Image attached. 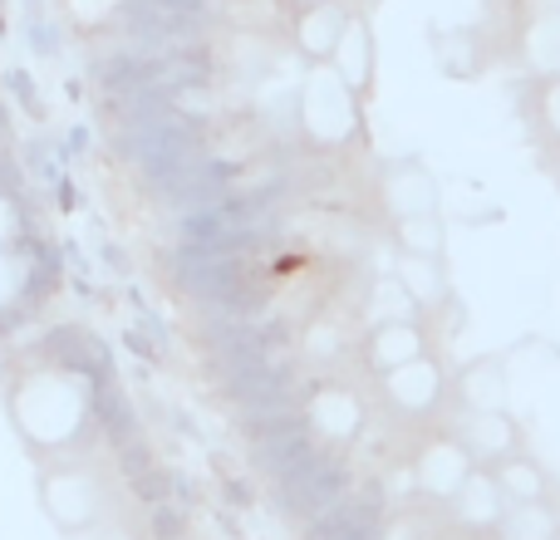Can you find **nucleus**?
I'll return each mask as SVG.
<instances>
[{
	"instance_id": "obj_5",
	"label": "nucleus",
	"mask_w": 560,
	"mask_h": 540,
	"mask_svg": "<svg viewBox=\"0 0 560 540\" xmlns=\"http://www.w3.org/2000/svg\"><path fill=\"white\" fill-rule=\"evenodd\" d=\"M349 20L354 15H349L339 0H310L305 15L295 20V49L310 59V64H325V59L339 49V39H345Z\"/></svg>"
},
{
	"instance_id": "obj_10",
	"label": "nucleus",
	"mask_w": 560,
	"mask_h": 540,
	"mask_svg": "<svg viewBox=\"0 0 560 540\" xmlns=\"http://www.w3.org/2000/svg\"><path fill=\"white\" fill-rule=\"evenodd\" d=\"M94 418L114 447L138 437V413H133V403H128V394L118 388V378H98L94 384Z\"/></svg>"
},
{
	"instance_id": "obj_20",
	"label": "nucleus",
	"mask_w": 560,
	"mask_h": 540,
	"mask_svg": "<svg viewBox=\"0 0 560 540\" xmlns=\"http://www.w3.org/2000/svg\"><path fill=\"white\" fill-rule=\"evenodd\" d=\"M305 5H310V0H305Z\"/></svg>"
},
{
	"instance_id": "obj_19",
	"label": "nucleus",
	"mask_w": 560,
	"mask_h": 540,
	"mask_svg": "<svg viewBox=\"0 0 560 540\" xmlns=\"http://www.w3.org/2000/svg\"><path fill=\"white\" fill-rule=\"evenodd\" d=\"M359 5H378V0H359Z\"/></svg>"
},
{
	"instance_id": "obj_18",
	"label": "nucleus",
	"mask_w": 560,
	"mask_h": 540,
	"mask_svg": "<svg viewBox=\"0 0 560 540\" xmlns=\"http://www.w3.org/2000/svg\"><path fill=\"white\" fill-rule=\"evenodd\" d=\"M546 124H551V133L560 138V84L551 89V98H546Z\"/></svg>"
},
{
	"instance_id": "obj_15",
	"label": "nucleus",
	"mask_w": 560,
	"mask_h": 540,
	"mask_svg": "<svg viewBox=\"0 0 560 540\" xmlns=\"http://www.w3.org/2000/svg\"><path fill=\"white\" fill-rule=\"evenodd\" d=\"M0 192H5L10 202H20V192H25V183H20V167L10 163L5 153H0Z\"/></svg>"
},
{
	"instance_id": "obj_21",
	"label": "nucleus",
	"mask_w": 560,
	"mask_h": 540,
	"mask_svg": "<svg viewBox=\"0 0 560 540\" xmlns=\"http://www.w3.org/2000/svg\"><path fill=\"white\" fill-rule=\"evenodd\" d=\"M556 540H560V536H556Z\"/></svg>"
},
{
	"instance_id": "obj_2",
	"label": "nucleus",
	"mask_w": 560,
	"mask_h": 540,
	"mask_svg": "<svg viewBox=\"0 0 560 540\" xmlns=\"http://www.w3.org/2000/svg\"><path fill=\"white\" fill-rule=\"evenodd\" d=\"M305 540H384V486H349L305 526Z\"/></svg>"
},
{
	"instance_id": "obj_14",
	"label": "nucleus",
	"mask_w": 560,
	"mask_h": 540,
	"mask_svg": "<svg viewBox=\"0 0 560 540\" xmlns=\"http://www.w3.org/2000/svg\"><path fill=\"white\" fill-rule=\"evenodd\" d=\"M118 467H124V477H128V482H133L138 472H148V467H158V457H153V447L143 443V433H138L133 443H124V447H118Z\"/></svg>"
},
{
	"instance_id": "obj_16",
	"label": "nucleus",
	"mask_w": 560,
	"mask_h": 540,
	"mask_svg": "<svg viewBox=\"0 0 560 540\" xmlns=\"http://www.w3.org/2000/svg\"><path fill=\"white\" fill-rule=\"evenodd\" d=\"M10 89L20 94V104L35 108V114H39V98H35V89H30V79H25V74H10Z\"/></svg>"
},
{
	"instance_id": "obj_3",
	"label": "nucleus",
	"mask_w": 560,
	"mask_h": 540,
	"mask_svg": "<svg viewBox=\"0 0 560 540\" xmlns=\"http://www.w3.org/2000/svg\"><path fill=\"white\" fill-rule=\"evenodd\" d=\"M45 359L55 368H65V374H84L89 384H98V378H114V364H108V349L98 344L89 329H49L45 334Z\"/></svg>"
},
{
	"instance_id": "obj_6",
	"label": "nucleus",
	"mask_w": 560,
	"mask_h": 540,
	"mask_svg": "<svg viewBox=\"0 0 560 540\" xmlns=\"http://www.w3.org/2000/svg\"><path fill=\"white\" fill-rule=\"evenodd\" d=\"M453 521L463 526V531H477V536H492L497 521H502L506 512V496L497 492V482L487 477V467H472L467 472V482L453 492Z\"/></svg>"
},
{
	"instance_id": "obj_7",
	"label": "nucleus",
	"mask_w": 560,
	"mask_h": 540,
	"mask_svg": "<svg viewBox=\"0 0 560 540\" xmlns=\"http://www.w3.org/2000/svg\"><path fill=\"white\" fill-rule=\"evenodd\" d=\"M467 472H472V457L463 453V443H438L413 457V486L438 496V502H453V492L467 482Z\"/></svg>"
},
{
	"instance_id": "obj_11",
	"label": "nucleus",
	"mask_w": 560,
	"mask_h": 540,
	"mask_svg": "<svg viewBox=\"0 0 560 540\" xmlns=\"http://www.w3.org/2000/svg\"><path fill=\"white\" fill-rule=\"evenodd\" d=\"M560 521L551 512V502H522V506H506L502 521H497L492 540H556Z\"/></svg>"
},
{
	"instance_id": "obj_17",
	"label": "nucleus",
	"mask_w": 560,
	"mask_h": 540,
	"mask_svg": "<svg viewBox=\"0 0 560 540\" xmlns=\"http://www.w3.org/2000/svg\"><path fill=\"white\" fill-rule=\"evenodd\" d=\"M128 344H133V354H143V359H158V344H153V339L143 334V329H133V334H128Z\"/></svg>"
},
{
	"instance_id": "obj_12",
	"label": "nucleus",
	"mask_w": 560,
	"mask_h": 540,
	"mask_svg": "<svg viewBox=\"0 0 560 540\" xmlns=\"http://www.w3.org/2000/svg\"><path fill=\"white\" fill-rule=\"evenodd\" d=\"M398 236H404V251L408 256H443V226H438V216H404V226H398Z\"/></svg>"
},
{
	"instance_id": "obj_1",
	"label": "nucleus",
	"mask_w": 560,
	"mask_h": 540,
	"mask_svg": "<svg viewBox=\"0 0 560 540\" xmlns=\"http://www.w3.org/2000/svg\"><path fill=\"white\" fill-rule=\"evenodd\" d=\"M271 482H276L280 512H285L290 521L310 526L319 512H329V506L354 486V472H349V462H345L339 447H329V443L315 437V443H310L280 477H271Z\"/></svg>"
},
{
	"instance_id": "obj_8",
	"label": "nucleus",
	"mask_w": 560,
	"mask_h": 540,
	"mask_svg": "<svg viewBox=\"0 0 560 540\" xmlns=\"http://www.w3.org/2000/svg\"><path fill=\"white\" fill-rule=\"evenodd\" d=\"M487 477H492L497 492L506 496V506L546 502V492H551V482H546L541 462H536L532 453H522V447H512V453H502L497 462H487Z\"/></svg>"
},
{
	"instance_id": "obj_9",
	"label": "nucleus",
	"mask_w": 560,
	"mask_h": 540,
	"mask_svg": "<svg viewBox=\"0 0 560 540\" xmlns=\"http://www.w3.org/2000/svg\"><path fill=\"white\" fill-rule=\"evenodd\" d=\"M423 329L408 325V319H394V325H378L374 334H369V364H374V374H394V368L413 364L418 349H423Z\"/></svg>"
},
{
	"instance_id": "obj_4",
	"label": "nucleus",
	"mask_w": 560,
	"mask_h": 540,
	"mask_svg": "<svg viewBox=\"0 0 560 540\" xmlns=\"http://www.w3.org/2000/svg\"><path fill=\"white\" fill-rule=\"evenodd\" d=\"M242 187V173H236L232 163H222V157H212L207 153L202 163L192 167V173L183 177V183L173 187V192L163 197L173 212H192V207H217V202H226V197Z\"/></svg>"
},
{
	"instance_id": "obj_13",
	"label": "nucleus",
	"mask_w": 560,
	"mask_h": 540,
	"mask_svg": "<svg viewBox=\"0 0 560 540\" xmlns=\"http://www.w3.org/2000/svg\"><path fill=\"white\" fill-rule=\"evenodd\" d=\"M153 536L158 540H187V506H177V496L153 506Z\"/></svg>"
}]
</instances>
